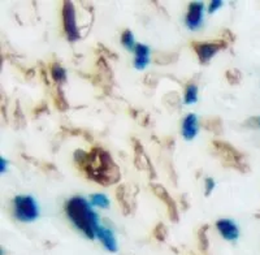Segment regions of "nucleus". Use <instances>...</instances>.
<instances>
[{
  "instance_id": "obj_1",
  "label": "nucleus",
  "mask_w": 260,
  "mask_h": 255,
  "mask_svg": "<svg viewBox=\"0 0 260 255\" xmlns=\"http://www.w3.org/2000/svg\"><path fill=\"white\" fill-rule=\"evenodd\" d=\"M74 161L78 168L85 172V175L101 185H113L120 180L121 173L118 167L113 162L110 152L102 147H92L89 152L76 151Z\"/></svg>"
},
{
  "instance_id": "obj_2",
  "label": "nucleus",
  "mask_w": 260,
  "mask_h": 255,
  "mask_svg": "<svg viewBox=\"0 0 260 255\" xmlns=\"http://www.w3.org/2000/svg\"><path fill=\"white\" fill-rule=\"evenodd\" d=\"M65 212L74 226L77 227L86 237L94 240L99 228L98 215L92 211L91 206L82 197H73L65 203Z\"/></svg>"
},
{
  "instance_id": "obj_3",
  "label": "nucleus",
  "mask_w": 260,
  "mask_h": 255,
  "mask_svg": "<svg viewBox=\"0 0 260 255\" xmlns=\"http://www.w3.org/2000/svg\"><path fill=\"white\" fill-rule=\"evenodd\" d=\"M212 146L216 155L221 157L225 166L238 169L241 172H247L248 167L247 164L243 163V155L237 148H234L228 142H222V141H213Z\"/></svg>"
},
{
  "instance_id": "obj_4",
  "label": "nucleus",
  "mask_w": 260,
  "mask_h": 255,
  "mask_svg": "<svg viewBox=\"0 0 260 255\" xmlns=\"http://www.w3.org/2000/svg\"><path fill=\"white\" fill-rule=\"evenodd\" d=\"M16 219L22 222H30L38 217L39 211L34 198L30 196H18L13 201Z\"/></svg>"
},
{
  "instance_id": "obj_5",
  "label": "nucleus",
  "mask_w": 260,
  "mask_h": 255,
  "mask_svg": "<svg viewBox=\"0 0 260 255\" xmlns=\"http://www.w3.org/2000/svg\"><path fill=\"white\" fill-rule=\"evenodd\" d=\"M191 46L194 48L197 56H198L199 61L202 64H207L220 50H224L226 47V42H192Z\"/></svg>"
},
{
  "instance_id": "obj_6",
  "label": "nucleus",
  "mask_w": 260,
  "mask_h": 255,
  "mask_svg": "<svg viewBox=\"0 0 260 255\" xmlns=\"http://www.w3.org/2000/svg\"><path fill=\"white\" fill-rule=\"evenodd\" d=\"M62 26L69 41L74 42L80 38L77 22H76V8L71 2L62 3Z\"/></svg>"
},
{
  "instance_id": "obj_7",
  "label": "nucleus",
  "mask_w": 260,
  "mask_h": 255,
  "mask_svg": "<svg viewBox=\"0 0 260 255\" xmlns=\"http://www.w3.org/2000/svg\"><path fill=\"white\" fill-rule=\"evenodd\" d=\"M151 189L155 193V196L166 203L167 210H168V216L172 221L177 222L178 221V210H177V205H176V202L173 201L169 193L166 190V187L161 186V185L157 184H152L151 185Z\"/></svg>"
},
{
  "instance_id": "obj_8",
  "label": "nucleus",
  "mask_w": 260,
  "mask_h": 255,
  "mask_svg": "<svg viewBox=\"0 0 260 255\" xmlns=\"http://www.w3.org/2000/svg\"><path fill=\"white\" fill-rule=\"evenodd\" d=\"M203 3L194 2V3L189 4L186 18H185V24H186V26L190 30H198L202 26V24H203Z\"/></svg>"
},
{
  "instance_id": "obj_9",
  "label": "nucleus",
  "mask_w": 260,
  "mask_h": 255,
  "mask_svg": "<svg viewBox=\"0 0 260 255\" xmlns=\"http://www.w3.org/2000/svg\"><path fill=\"white\" fill-rule=\"evenodd\" d=\"M216 228L219 231V233L221 235L222 238H225L226 241H237L240 237V231H238V227L234 224L232 220L229 219H221L216 222Z\"/></svg>"
},
{
  "instance_id": "obj_10",
  "label": "nucleus",
  "mask_w": 260,
  "mask_h": 255,
  "mask_svg": "<svg viewBox=\"0 0 260 255\" xmlns=\"http://www.w3.org/2000/svg\"><path fill=\"white\" fill-rule=\"evenodd\" d=\"M96 237L99 238V241L102 242L104 247H106L108 251L111 252H116L117 251V242H116V238L113 236L112 231L106 227H102L99 226L96 231Z\"/></svg>"
},
{
  "instance_id": "obj_11",
  "label": "nucleus",
  "mask_w": 260,
  "mask_h": 255,
  "mask_svg": "<svg viewBox=\"0 0 260 255\" xmlns=\"http://www.w3.org/2000/svg\"><path fill=\"white\" fill-rule=\"evenodd\" d=\"M182 137L185 140L190 141L195 138L197 133H198V119L194 113H189V115L183 119L182 121Z\"/></svg>"
},
{
  "instance_id": "obj_12",
  "label": "nucleus",
  "mask_w": 260,
  "mask_h": 255,
  "mask_svg": "<svg viewBox=\"0 0 260 255\" xmlns=\"http://www.w3.org/2000/svg\"><path fill=\"white\" fill-rule=\"evenodd\" d=\"M134 67H136L138 71H142L147 67V64L150 62V48L146 45L142 43H138L134 48Z\"/></svg>"
},
{
  "instance_id": "obj_13",
  "label": "nucleus",
  "mask_w": 260,
  "mask_h": 255,
  "mask_svg": "<svg viewBox=\"0 0 260 255\" xmlns=\"http://www.w3.org/2000/svg\"><path fill=\"white\" fill-rule=\"evenodd\" d=\"M51 77L60 86V85H62L67 81V72H65V69L60 64L55 62L51 67Z\"/></svg>"
},
{
  "instance_id": "obj_14",
  "label": "nucleus",
  "mask_w": 260,
  "mask_h": 255,
  "mask_svg": "<svg viewBox=\"0 0 260 255\" xmlns=\"http://www.w3.org/2000/svg\"><path fill=\"white\" fill-rule=\"evenodd\" d=\"M198 101V87L195 85V82L190 81L186 85L185 89V103L186 104H194Z\"/></svg>"
},
{
  "instance_id": "obj_15",
  "label": "nucleus",
  "mask_w": 260,
  "mask_h": 255,
  "mask_svg": "<svg viewBox=\"0 0 260 255\" xmlns=\"http://www.w3.org/2000/svg\"><path fill=\"white\" fill-rule=\"evenodd\" d=\"M202 124L204 125V128H206L207 131L213 132L215 134L221 133V120L217 119V117H212V119L204 120Z\"/></svg>"
},
{
  "instance_id": "obj_16",
  "label": "nucleus",
  "mask_w": 260,
  "mask_h": 255,
  "mask_svg": "<svg viewBox=\"0 0 260 255\" xmlns=\"http://www.w3.org/2000/svg\"><path fill=\"white\" fill-rule=\"evenodd\" d=\"M90 201H91V205L96 206V207H99V208L110 207V199L107 198V197L102 193L92 194V196L90 197Z\"/></svg>"
},
{
  "instance_id": "obj_17",
  "label": "nucleus",
  "mask_w": 260,
  "mask_h": 255,
  "mask_svg": "<svg viewBox=\"0 0 260 255\" xmlns=\"http://www.w3.org/2000/svg\"><path fill=\"white\" fill-rule=\"evenodd\" d=\"M55 104H56V108H59L60 111H65L68 108V102L65 101L64 92H62L61 87L57 86L56 94H55Z\"/></svg>"
},
{
  "instance_id": "obj_18",
  "label": "nucleus",
  "mask_w": 260,
  "mask_h": 255,
  "mask_svg": "<svg viewBox=\"0 0 260 255\" xmlns=\"http://www.w3.org/2000/svg\"><path fill=\"white\" fill-rule=\"evenodd\" d=\"M207 229H208V226H207V224H206V226H203V227H202V228L199 229V232H198L199 247H201V250H203V251H206V250L208 249Z\"/></svg>"
},
{
  "instance_id": "obj_19",
  "label": "nucleus",
  "mask_w": 260,
  "mask_h": 255,
  "mask_svg": "<svg viewBox=\"0 0 260 255\" xmlns=\"http://www.w3.org/2000/svg\"><path fill=\"white\" fill-rule=\"evenodd\" d=\"M121 43L125 48H127V50H134V48H136L133 33H132L130 30H125L124 33L121 34Z\"/></svg>"
},
{
  "instance_id": "obj_20",
  "label": "nucleus",
  "mask_w": 260,
  "mask_h": 255,
  "mask_svg": "<svg viewBox=\"0 0 260 255\" xmlns=\"http://www.w3.org/2000/svg\"><path fill=\"white\" fill-rule=\"evenodd\" d=\"M116 196H117L118 199V203H121V207L124 210V214H129L130 211V206L126 201V197H125V187L124 186H120L116 192Z\"/></svg>"
},
{
  "instance_id": "obj_21",
  "label": "nucleus",
  "mask_w": 260,
  "mask_h": 255,
  "mask_svg": "<svg viewBox=\"0 0 260 255\" xmlns=\"http://www.w3.org/2000/svg\"><path fill=\"white\" fill-rule=\"evenodd\" d=\"M154 237L156 238L157 241L162 242V241H166L167 238V228L166 226L162 224V222H159L154 229Z\"/></svg>"
},
{
  "instance_id": "obj_22",
  "label": "nucleus",
  "mask_w": 260,
  "mask_h": 255,
  "mask_svg": "<svg viewBox=\"0 0 260 255\" xmlns=\"http://www.w3.org/2000/svg\"><path fill=\"white\" fill-rule=\"evenodd\" d=\"M226 80L232 85H236V83H238L241 81V73L237 69H229L226 72Z\"/></svg>"
},
{
  "instance_id": "obj_23",
  "label": "nucleus",
  "mask_w": 260,
  "mask_h": 255,
  "mask_svg": "<svg viewBox=\"0 0 260 255\" xmlns=\"http://www.w3.org/2000/svg\"><path fill=\"white\" fill-rule=\"evenodd\" d=\"M248 128H260V116H252L246 121Z\"/></svg>"
},
{
  "instance_id": "obj_24",
  "label": "nucleus",
  "mask_w": 260,
  "mask_h": 255,
  "mask_svg": "<svg viewBox=\"0 0 260 255\" xmlns=\"http://www.w3.org/2000/svg\"><path fill=\"white\" fill-rule=\"evenodd\" d=\"M215 189V181H213V178H206V196H210L212 193V190Z\"/></svg>"
},
{
  "instance_id": "obj_25",
  "label": "nucleus",
  "mask_w": 260,
  "mask_h": 255,
  "mask_svg": "<svg viewBox=\"0 0 260 255\" xmlns=\"http://www.w3.org/2000/svg\"><path fill=\"white\" fill-rule=\"evenodd\" d=\"M221 6H222L221 0H212V2L210 3V7H208V11H210L211 13H213L216 12V11H217Z\"/></svg>"
},
{
  "instance_id": "obj_26",
  "label": "nucleus",
  "mask_w": 260,
  "mask_h": 255,
  "mask_svg": "<svg viewBox=\"0 0 260 255\" xmlns=\"http://www.w3.org/2000/svg\"><path fill=\"white\" fill-rule=\"evenodd\" d=\"M6 169H7V162L4 161V157H2V159H0V171L4 172Z\"/></svg>"
}]
</instances>
